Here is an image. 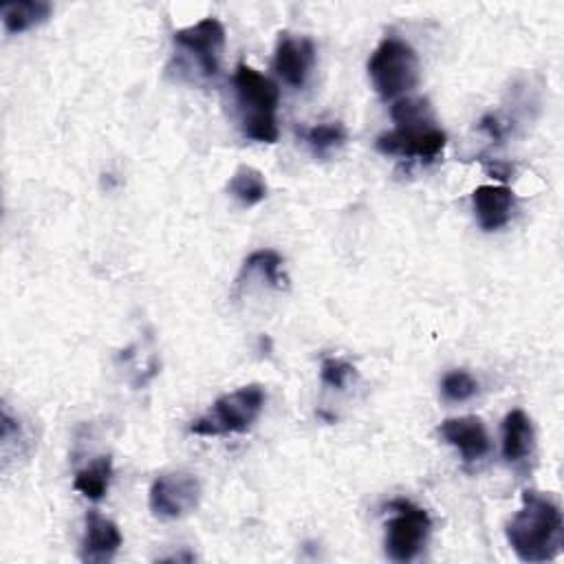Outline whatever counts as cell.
Here are the masks:
<instances>
[{
	"mask_svg": "<svg viewBox=\"0 0 564 564\" xmlns=\"http://www.w3.org/2000/svg\"><path fill=\"white\" fill-rule=\"evenodd\" d=\"M438 432L445 438V443H449L452 447H456L460 452L465 463L480 460L489 452V447H491L487 427H485V423L478 416L445 419L441 423Z\"/></svg>",
	"mask_w": 564,
	"mask_h": 564,
	"instance_id": "30bf717a",
	"label": "cell"
},
{
	"mask_svg": "<svg viewBox=\"0 0 564 564\" xmlns=\"http://www.w3.org/2000/svg\"><path fill=\"white\" fill-rule=\"evenodd\" d=\"M304 139L315 154H326L346 141V128L339 121L317 123L304 132Z\"/></svg>",
	"mask_w": 564,
	"mask_h": 564,
	"instance_id": "ac0fdd59",
	"label": "cell"
},
{
	"mask_svg": "<svg viewBox=\"0 0 564 564\" xmlns=\"http://www.w3.org/2000/svg\"><path fill=\"white\" fill-rule=\"evenodd\" d=\"M234 88L242 117V134L260 143H275L280 137L275 121L280 90L275 82L242 62L234 73Z\"/></svg>",
	"mask_w": 564,
	"mask_h": 564,
	"instance_id": "7a4b0ae2",
	"label": "cell"
},
{
	"mask_svg": "<svg viewBox=\"0 0 564 564\" xmlns=\"http://www.w3.org/2000/svg\"><path fill=\"white\" fill-rule=\"evenodd\" d=\"M267 394L258 383L242 386L234 392L218 397L212 410L196 421H192L189 432L196 436H225V434H245L258 421L264 408Z\"/></svg>",
	"mask_w": 564,
	"mask_h": 564,
	"instance_id": "3957f363",
	"label": "cell"
},
{
	"mask_svg": "<svg viewBox=\"0 0 564 564\" xmlns=\"http://www.w3.org/2000/svg\"><path fill=\"white\" fill-rule=\"evenodd\" d=\"M533 423L524 410L507 412L502 421V456L516 465L533 452Z\"/></svg>",
	"mask_w": 564,
	"mask_h": 564,
	"instance_id": "4fadbf2b",
	"label": "cell"
},
{
	"mask_svg": "<svg viewBox=\"0 0 564 564\" xmlns=\"http://www.w3.org/2000/svg\"><path fill=\"white\" fill-rule=\"evenodd\" d=\"M315 62V48L308 37H293L282 33L273 53V70L282 77L284 84L300 88L308 79V73Z\"/></svg>",
	"mask_w": 564,
	"mask_h": 564,
	"instance_id": "9c48e42d",
	"label": "cell"
},
{
	"mask_svg": "<svg viewBox=\"0 0 564 564\" xmlns=\"http://www.w3.org/2000/svg\"><path fill=\"white\" fill-rule=\"evenodd\" d=\"M200 500V482L194 474L170 471L154 478L150 487V511L165 520H176L196 509Z\"/></svg>",
	"mask_w": 564,
	"mask_h": 564,
	"instance_id": "52a82bcc",
	"label": "cell"
},
{
	"mask_svg": "<svg viewBox=\"0 0 564 564\" xmlns=\"http://www.w3.org/2000/svg\"><path fill=\"white\" fill-rule=\"evenodd\" d=\"M441 392L447 401H467L478 392V381L467 370H452L443 377Z\"/></svg>",
	"mask_w": 564,
	"mask_h": 564,
	"instance_id": "d6986e66",
	"label": "cell"
},
{
	"mask_svg": "<svg viewBox=\"0 0 564 564\" xmlns=\"http://www.w3.org/2000/svg\"><path fill=\"white\" fill-rule=\"evenodd\" d=\"M447 143V134L432 119H421L412 123H399L397 128L381 132L375 141L377 150L388 156L401 159H436Z\"/></svg>",
	"mask_w": 564,
	"mask_h": 564,
	"instance_id": "8992f818",
	"label": "cell"
},
{
	"mask_svg": "<svg viewBox=\"0 0 564 564\" xmlns=\"http://www.w3.org/2000/svg\"><path fill=\"white\" fill-rule=\"evenodd\" d=\"M471 200L478 225L485 231H496L509 223L516 196L507 185H478Z\"/></svg>",
	"mask_w": 564,
	"mask_h": 564,
	"instance_id": "7c38bea8",
	"label": "cell"
},
{
	"mask_svg": "<svg viewBox=\"0 0 564 564\" xmlns=\"http://www.w3.org/2000/svg\"><path fill=\"white\" fill-rule=\"evenodd\" d=\"M319 377L326 386L344 390L346 383L355 377V366L341 357H324L319 366Z\"/></svg>",
	"mask_w": 564,
	"mask_h": 564,
	"instance_id": "ffe728a7",
	"label": "cell"
},
{
	"mask_svg": "<svg viewBox=\"0 0 564 564\" xmlns=\"http://www.w3.org/2000/svg\"><path fill=\"white\" fill-rule=\"evenodd\" d=\"M282 256L273 249H258L251 251L240 269V278L251 275V273H260L273 289H284L286 286V275L282 273Z\"/></svg>",
	"mask_w": 564,
	"mask_h": 564,
	"instance_id": "e0dca14e",
	"label": "cell"
},
{
	"mask_svg": "<svg viewBox=\"0 0 564 564\" xmlns=\"http://www.w3.org/2000/svg\"><path fill=\"white\" fill-rule=\"evenodd\" d=\"M392 121L399 123H412V121H421V119H432V108L427 104V99H416V97H405L392 104Z\"/></svg>",
	"mask_w": 564,
	"mask_h": 564,
	"instance_id": "44dd1931",
	"label": "cell"
},
{
	"mask_svg": "<svg viewBox=\"0 0 564 564\" xmlns=\"http://www.w3.org/2000/svg\"><path fill=\"white\" fill-rule=\"evenodd\" d=\"M267 181L264 174L251 165H240L229 183H227V192L245 207H253L258 203H262L267 198Z\"/></svg>",
	"mask_w": 564,
	"mask_h": 564,
	"instance_id": "9a60e30c",
	"label": "cell"
},
{
	"mask_svg": "<svg viewBox=\"0 0 564 564\" xmlns=\"http://www.w3.org/2000/svg\"><path fill=\"white\" fill-rule=\"evenodd\" d=\"M388 507L394 516L386 524V555L392 562H412L427 542L432 520L425 509L403 498L392 500Z\"/></svg>",
	"mask_w": 564,
	"mask_h": 564,
	"instance_id": "5b68a950",
	"label": "cell"
},
{
	"mask_svg": "<svg viewBox=\"0 0 564 564\" xmlns=\"http://www.w3.org/2000/svg\"><path fill=\"white\" fill-rule=\"evenodd\" d=\"M225 26L218 18H203L196 24L183 26L174 31V42L196 55V62L200 64L203 73L207 77L218 73L220 51L225 46Z\"/></svg>",
	"mask_w": 564,
	"mask_h": 564,
	"instance_id": "ba28073f",
	"label": "cell"
},
{
	"mask_svg": "<svg viewBox=\"0 0 564 564\" xmlns=\"http://www.w3.org/2000/svg\"><path fill=\"white\" fill-rule=\"evenodd\" d=\"M478 128L485 130V132H487L491 139H496V141H500L502 134H505V123H500V119H498L496 115H485V117L480 119Z\"/></svg>",
	"mask_w": 564,
	"mask_h": 564,
	"instance_id": "7402d4cb",
	"label": "cell"
},
{
	"mask_svg": "<svg viewBox=\"0 0 564 564\" xmlns=\"http://www.w3.org/2000/svg\"><path fill=\"white\" fill-rule=\"evenodd\" d=\"M368 77L383 99L410 93L419 82V57L401 37H383L368 59Z\"/></svg>",
	"mask_w": 564,
	"mask_h": 564,
	"instance_id": "277c9868",
	"label": "cell"
},
{
	"mask_svg": "<svg viewBox=\"0 0 564 564\" xmlns=\"http://www.w3.org/2000/svg\"><path fill=\"white\" fill-rule=\"evenodd\" d=\"M507 542L518 560L538 564L555 560L564 546L560 505L538 491L522 494V507L507 522Z\"/></svg>",
	"mask_w": 564,
	"mask_h": 564,
	"instance_id": "6da1fadb",
	"label": "cell"
},
{
	"mask_svg": "<svg viewBox=\"0 0 564 564\" xmlns=\"http://www.w3.org/2000/svg\"><path fill=\"white\" fill-rule=\"evenodd\" d=\"M110 478H112V460H110V456H99L88 467H84L75 474L73 485L88 500H101L108 491Z\"/></svg>",
	"mask_w": 564,
	"mask_h": 564,
	"instance_id": "2e32d148",
	"label": "cell"
},
{
	"mask_svg": "<svg viewBox=\"0 0 564 564\" xmlns=\"http://www.w3.org/2000/svg\"><path fill=\"white\" fill-rule=\"evenodd\" d=\"M123 538L119 527L99 516V513H88L86 516V531H84V540H82V560L90 562V564H104L110 562L115 557V553L119 551Z\"/></svg>",
	"mask_w": 564,
	"mask_h": 564,
	"instance_id": "8fae6325",
	"label": "cell"
},
{
	"mask_svg": "<svg viewBox=\"0 0 564 564\" xmlns=\"http://www.w3.org/2000/svg\"><path fill=\"white\" fill-rule=\"evenodd\" d=\"M51 15V4L46 0H11L0 9V18L7 33H24L42 24Z\"/></svg>",
	"mask_w": 564,
	"mask_h": 564,
	"instance_id": "5bb4252c",
	"label": "cell"
}]
</instances>
